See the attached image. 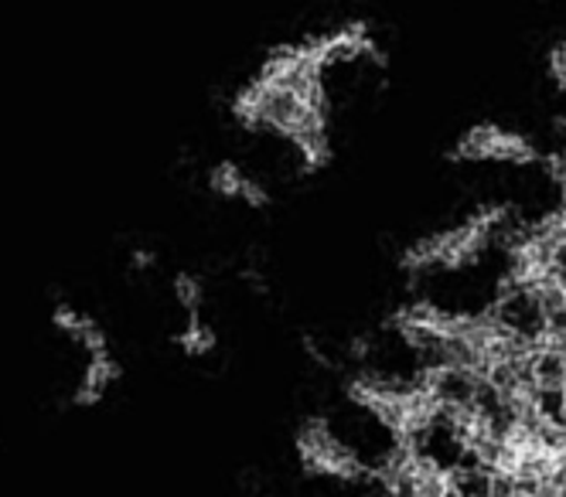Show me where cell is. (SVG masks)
Segmentation results:
<instances>
[{"mask_svg": "<svg viewBox=\"0 0 566 497\" xmlns=\"http://www.w3.org/2000/svg\"><path fill=\"white\" fill-rule=\"evenodd\" d=\"M178 345H181V351L185 355H191V358H201V355H209L212 348H216V335L212 330L201 324L198 317H191L188 320V327L178 335Z\"/></svg>", "mask_w": 566, "mask_h": 497, "instance_id": "9c48e42d", "label": "cell"}, {"mask_svg": "<svg viewBox=\"0 0 566 497\" xmlns=\"http://www.w3.org/2000/svg\"><path fill=\"white\" fill-rule=\"evenodd\" d=\"M206 181H209V191H216L219 198L242 201V204H250V209H266L270 204V191L256 178H250L247 171H242L235 160L212 163Z\"/></svg>", "mask_w": 566, "mask_h": 497, "instance_id": "277c9868", "label": "cell"}, {"mask_svg": "<svg viewBox=\"0 0 566 497\" xmlns=\"http://www.w3.org/2000/svg\"><path fill=\"white\" fill-rule=\"evenodd\" d=\"M116 379H119V364L113 361V355L109 351L93 355L83 371V379H78V389L72 392V405H78V409L96 405Z\"/></svg>", "mask_w": 566, "mask_h": 497, "instance_id": "52a82bcc", "label": "cell"}, {"mask_svg": "<svg viewBox=\"0 0 566 497\" xmlns=\"http://www.w3.org/2000/svg\"><path fill=\"white\" fill-rule=\"evenodd\" d=\"M134 266H137V269H147V266H154V256L144 253V248H137V253H134Z\"/></svg>", "mask_w": 566, "mask_h": 497, "instance_id": "7c38bea8", "label": "cell"}, {"mask_svg": "<svg viewBox=\"0 0 566 497\" xmlns=\"http://www.w3.org/2000/svg\"><path fill=\"white\" fill-rule=\"evenodd\" d=\"M454 163H509V168H530V163L546 160L539 144L525 137L522 130L502 127V123H474L448 150Z\"/></svg>", "mask_w": 566, "mask_h": 497, "instance_id": "3957f363", "label": "cell"}, {"mask_svg": "<svg viewBox=\"0 0 566 497\" xmlns=\"http://www.w3.org/2000/svg\"><path fill=\"white\" fill-rule=\"evenodd\" d=\"M509 222H512V209H505V204L478 209L461 225L413 242L407 253H402V266L407 269H437V266L461 269V266L474 263L484 248L509 229Z\"/></svg>", "mask_w": 566, "mask_h": 497, "instance_id": "7a4b0ae2", "label": "cell"}, {"mask_svg": "<svg viewBox=\"0 0 566 497\" xmlns=\"http://www.w3.org/2000/svg\"><path fill=\"white\" fill-rule=\"evenodd\" d=\"M175 294H178V304H181L191 317H198V304H201V279H198V276H191V273H181V276L175 279Z\"/></svg>", "mask_w": 566, "mask_h": 497, "instance_id": "30bf717a", "label": "cell"}, {"mask_svg": "<svg viewBox=\"0 0 566 497\" xmlns=\"http://www.w3.org/2000/svg\"><path fill=\"white\" fill-rule=\"evenodd\" d=\"M232 119L242 130L287 140L307 175L332 163V93L328 68L314 38L273 45L260 72L232 96Z\"/></svg>", "mask_w": 566, "mask_h": 497, "instance_id": "6da1fadb", "label": "cell"}, {"mask_svg": "<svg viewBox=\"0 0 566 497\" xmlns=\"http://www.w3.org/2000/svg\"><path fill=\"white\" fill-rule=\"evenodd\" d=\"M533 385L536 389H566V351L543 345L533 351Z\"/></svg>", "mask_w": 566, "mask_h": 497, "instance_id": "ba28073f", "label": "cell"}, {"mask_svg": "<svg viewBox=\"0 0 566 497\" xmlns=\"http://www.w3.org/2000/svg\"><path fill=\"white\" fill-rule=\"evenodd\" d=\"M52 324H55V330L69 335L75 345H83L90 358L109 351V348H106V335L99 330V324H96L90 314H83V310H75V307H69V304H59V307L52 310Z\"/></svg>", "mask_w": 566, "mask_h": 497, "instance_id": "8992f818", "label": "cell"}, {"mask_svg": "<svg viewBox=\"0 0 566 497\" xmlns=\"http://www.w3.org/2000/svg\"><path fill=\"white\" fill-rule=\"evenodd\" d=\"M301 450H304V461L317 470H328V474H355V457L352 453L325 430V426H311L301 440Z\"/></svg>", "mask_w": 566, "mask_h": 497, "instance_id": "5b68a950", "label": "cell"}, {"mask_svg": "<svg viewBox=\"0 0 566 497\" xmlns=\"http://www.w3.org/2000/svg\"><path fill=\"white\" fill-rule=\"evenodd\" d=\"M543 65H546V75H549L553 86L566 96V41H556V45H549Z\"/></svg>", "mask_w": 566, "mask_h": 497, "instance_id": "8fae6325", "label": "cell"}]
</instances>
